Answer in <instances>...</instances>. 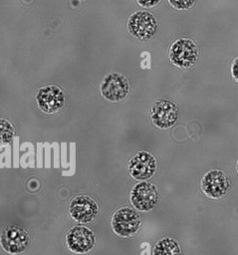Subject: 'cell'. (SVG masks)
I'll return each instance as SVG.
<instances>
[{
    "label": "cell",
    "mask_w": 238,
    "mask_h": 255,
    "mask_svg": "<svg viewBox=\"0 0 238 255\" xmlns=\"http://www.w3.org/2000/svg\"><path fill=\"white\" fill-rule=\"evenodd\" d=\"M99 212V207L95 199L88 195L76 196L69 205L71 217L81 223H89L95 220Z\"/></svg>",
    "instance_id": "12"
},
{
    "label": "cell",
    "mask_w": 238,
    "mask_h": 255,
    "mask_svg": "<svg viewBox=\"0 0 238 255\" xmlns=\"http://www.w3.org/2000/svg\"><path fill=\"white\" fill-rule=\"evenodd\" d=\"M156 159L145 150L135 152L128 160L127 170L131 177L138 180H145L153 176L156 170Z\"/></svg>",
    "instance_id": "9"
},
{
    "label": "cell",
    "mask_w": 238,
    "mask_h": 255,
    "mask_svg": "<svg viewBox=\"0 0 238 255\" xmlns=\"http://www.w3.org/2000/svg\"><path fill=\"white\" fill-rule=\"evenodd\" d=\"M230 188L229 176L219 169H211L204 174L201 180L203 193L213 199L221 198Z\"/></svg>",
    "instance_id": "10"
},
{
    "label": "cell",
    "mask_w": 238,
    "mask_h": 255,
    "mask_svg": "<svg viewBox=\"0 0 238 255\" xmlns=\"http://www.w3.org/2000/svg\"><path fill=\"white\" fill-rule=\"evenodd\" d=\"M236 168H237V171H238V160H237V164H236Z\"/></svg>",
    "instance_id": "18"
},
{
    "label": "cell",
    "mask_w": 238,
    "mask_h": 255,
    "mask_svg": "<svg viewBox=\"0 0 238 255\" xmlns=\"http://www.w3.org/2000/svg\"><path fill=\"white\" fill-rule=\"evenodd\" d=\"M29 241V233L20 225L7 226L1 235L2 248L12 255L23 253L27 249Z\"/></svg>",
    "instance_id": "8"
},
{
    "label": "cell",
    "mask_w": 238,
    "mask_h": 255,
    "mask_svg": "<svg viewBox=\"0 0 238 255\" xmlns=\"http://www.w3.org/2000/svg\"><path fill=\"white\" fill-rule=\"evenodd\" d=\"M149 117L156 128L167 129L177 122L179 110L174 102L167 99H159L152 104L149 110Z\"/></svg>",
    "instance_id": "4"
},
{
    "label": "cell",
    "mask_w": 238,
    "mask_h": 255,
    "mask_svg": "<svg viewBox=\"0 0 238 255\" xmlns=\"http://www.w3.org/2000/svg\"><path fill=\"white\" fill-rule=\"evenodd\" d=\"M0 137L3 143H9L15 135V128L12 123L6 119H1Z\"/></svg>",
    "instance_id": "14"
},
{
    "label": "cell",
    "mask_w": 238,
    "mask_h": 255,
    "mask_svg": "<svg viewBox=\"0 0 238 255\" xmlns=\"http://www.w3.org/2000/svg\"><path fill=\"white\" fill-rule=\"evenodd\" d=\"M101 95L109 102L122 101L129 92V83L122 74L113 72L105 76L101 83Z\"/></svg>",
    "instance_id": "5"
},
{
    "label": "cell",
    "mask_w": 238,
    "mask_h": 255,
    "mask_svg": "<svg viewBox=\"0 0 238 255\" xmlns=\"http://www.w3.org/2000/svg\"><path fill=\"white\" fill-rule=\"evenodd\" d=\"M66 243L72 252L84 254L94 247L96 237L90 228L84 225H77L67 233Z\"/></svg>",
    "instance_id": "11"
},
{
    "label": "cell",
    "mask_w": 238,
    "mask_h": 255,
    "mask_svg": "<svg viewBox=\"0 0 238 255\" xmlns=\"http://www.w3.org/2000/svg\"><path fill=\"white\" fill-rule=\"evenodd\" d=\"M199 49L197 44L189 38H179L175 40L168 52L170 62L179 68H189L198 59Z\"/></svg>",
    "instance_id": "1"
},
{
    "label": "cell",
    "mask_w": 238,
    "mask_h": 255,
    "mask_svg": "<svg viewBox=\"0 0 238 255\" xmlns=\"http://www.w3.org/2000/svg\"><path fill=\"white\" fill-rule=\"evenodd\" d=\"M36 103L39 109L45 114H55L65 105L66 97L63 90L56 85L41 87L36 94Z\"/></svg>",
    "instance_id": "6"
},
{
    "label": "cell",
    "mask_w": 238,
    "mask_h": 255,
    "mask_svg": "<svg viewBox=\"0 0 238 255\" xmlns=\"http://www.w3.org/2000/svg\"><path fill=\"white\" fill-rule=\"evenodd\" d=\"M231 75L235 82L238 83V56L232 61L231 65Z\"/></svg>",
    "instance_id": "16"
},
{
    "label": "cell",
    "mask_w": 238,
    "mask_h": 255,
    "mask_svg": "<svg viewBox=\"0 0 238 255\" xmlns=\"http://www.w3.org/2000/svg\"><path fill=\"white\" fill-rule=\"evenodd\" d=\"M137 4L141 7H153L160 2V0H136Z\"/></svg>",
    "instance_id": "17"
},
{
    "label": "cell",
    "mask_w": 238,
    "mask_h": 255,
    "mask_svg": "<svg viewBox=\"0 0 238 255\" xmlns=\"http://www.w3.org/2000/svg\"><path fill=\"white\" fill-rule=\"evenodd\" d=\"M152 255H182V250L177 241L164 237L155 243Z\"/></svg>",
    "instance_id": "13"
},
{
    "label": "cell",
    "mask_w": 238,
    "mask_h": 255,
    "mask_svg": "<svg viewBox=\"0 0 238 255\" xmlns=\"http://www.w3.org/2000/svg\"><path fill=\"white\" fill-rule=\"evenodd\" d=\"M126 26L128 33L133 38L146 41L155 35L158 24L152 13L139 10L129 16Z\"/></svg>",
    "instance_id": "2"
},
{
    "label": "cell",
    "mask_w": 238,
    "mask_h": 255,
    "mask_svg": "<svg viewBox=\"0 0 238 255\" xmlns=\"http://www.w3.org/2000/svg\"><path fill=\"white\" fill-rule=\"evenodd\" d=\"M130 202L139 211L152 210L158 202V190L153 183L141 181L130 190Z\"/></svg>",
    "instance_id": "7"
},
{
    "label": "cell",
    "mask_w": 238,
    "mask_h": 255,
    "mask_svg": "<svg viewBox=\"0 0 238 255\" xmlns=\"http://www.w3.org/2000/svg\"><path fill=\"white\" fill-rule=\"evenodd\" d=\"M196 0H168L169 4L177 10H186L191 8Z\"/></svg>",
    "instance_id": "15"
},
{
    "label": "cell",
    "mask_w": 238,
    "mask_h": 255,
    "mask_svg": "<svg viewBox=\"0 0 238 255\" xmlns=\"http://www.w3.org/2000/svg\"><path fill=\"white\" fill-rule=\"evenodd\" d=\"M141 224V218L134 209L121 207L115 211L112 216L111 225L115 234L120 237H130L134 235Z\"/></svg>",
    "instance_id": "3"
}]
</instances>
